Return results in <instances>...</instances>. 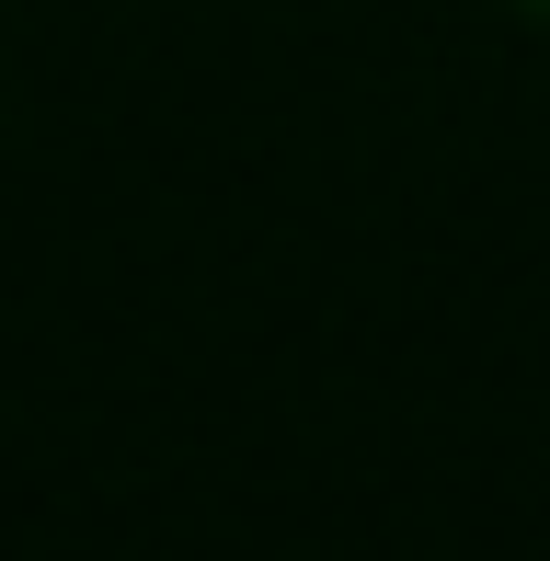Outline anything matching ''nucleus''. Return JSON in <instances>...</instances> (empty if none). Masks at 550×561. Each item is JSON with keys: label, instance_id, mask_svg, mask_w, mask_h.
Segmentation results:
<instances>
[{"label": "nucleus", "instance_id": "nucleus-1", "mask_svg": "<svg viewBox=\"0 0 550 561\" xmlns=\"http://www.w3.org/2000/svg\"><path fill=\"white\" fill-rule=\"evenodd\" d=\"M528 12H539V23H550V0H528Z\"/></svg>", "mask_w": 550, "mask_h": 561}]
</instances>
